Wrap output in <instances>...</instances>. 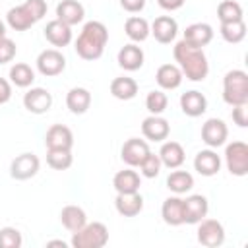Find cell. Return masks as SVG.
<instances>
[{
  "label": "cell",
  "instance_id": "obj_6",
  "mask_svg": "<svg viewBox=\"0 0 248 248\" xmlns=\"http://www.w3.org/2000/svg\"><path fill=\"white\" fill-rule=\"evenodd\" d=\"M198 242L205 248H217L225 242V229L217 219H202L198 223Z\"/></svg>",
  "mask_w": 248,
  "mask_h": 248
},
{
  "label": "cell",
  "instance_id": "obj_32",
  "mask_svg": "<svg viewBox=\"0 0 248 248\" xmlns=\"http://www.w3.org/2000/svg\"><path fill=\"white\" fill-rule=\"evenodd\" d=\"M194 186V176L188 170H172L167 176V188L174 194H186Z\"/></svg>",
  "mask_w": 248,
  "mask_h": 248
},
{
  "label": "cell",
  "instance_id": "obj_23",
  "mask_svg": "<svg viewBox=\"0 0 248 248\" xmlns=\"http://www.w3.org/2000/svg\"><path fill=\"white\" fill-rule=\"evenodd\" d=\"M182 72L176 64H163L157 68V74H155V79L159 83L161 89H167V91H172L176 87H180L182 83Z\"/></svg>",
  "mask_w": 248,
  "mask_h": 248
},
{
  "label": "cell",
  "instance_id": "obj_13",
  "mask_svg": "<svg viewBox=\"0 0 248 248\" xmlns=\"http://www.w3.org/2000/svg\"><path fill=\"white\" fill-rule=\"evenodd\" d=\"M151 29V35L155 37L157 43L161 45H169L176 39V33H178V23L174 17L170 16H159L155 17V21L149 25Z\"/></svg>",
  "mask_w": 248,
  "mask_h": 248
},
{
  "label": "cell",
  "instance_id": "obj_38",
  "mask_svg": "<svg viewBox=\"0 0 248 248\" xmlns=\"http://www.w3.org/2000/svg\"><path fill=\"white\" fill-rule=\"evenodd\" d=\"M21 244H23V238L16 227L0 229V248H19Z\"/></svg>",
  "mask_w": 248,
  "mask_h": 248
},
{
  "label": "cell",
  "instance_id": "obj_1",
  "mask_svg": "<svg viewBox=\"0 0 248 248\" xmlns=\"http://www.w3.org/2000/svg\"><path fill=\"white\" fill-rule=\"evenodd\" d=\"M174 60L178 62V68L182 72V76H186V79L190 81H203L209 74V62L207 56L203 52V48H194L190 45H186L184 41L174 45Z\"/></svg>",
  "mask_w": 248,
  "mask_h": 248
},
{
  "label": "cell",
  "instance_id": "obj_12",
  "mask_svg": "<svg viewBox=\"0 0 248 248\" xmlns=\"http://www.w3.org/2000/svg\"><path fill=\"white\" fill-rule=\"evenodd\" d=\"M149 155V145L145 140L140 138H130L124 141L122 149H120V157L128 167H140L141 161Z\"/></svg>",
  "mask_w": 248,
  "mask_h": 248
},
{
  "label": "cell",
  "instance_id": "obj_22",
  "mask_svg": "<svg viewBox=\"0 0 248 248\" xmlns=\"http://www.w3.org/2000/svg\"><path fill=\"white\" fill-rule=\"evenodd\" d=\"M194 169L202 176H215L221 169V157L213 149H203L194 159Z\"/></svg>",
  "mask_w": 248,
  "mask_h": 248
},
{
  "label": "cell",
  "instance_id": "obj_19",
  "mask_svg": "<svg viewBox=\"0 0 248 248\" xmlns=\"http://www.w3.org/2000/svg\"><path fill=\"white\" fill-rule=\"evenodd\" d=\"M45 39L52 46H68L72 43V27L60 19H52L45 27Z\"/></svg>",
  "mask_w": 248,
  "mask_h": 248
},
{
  "label": "cell",
  "instance_id": "obj_44",
  "mask_svg": "<svg viewBox=\"0 0 248 248\" xmlns=\"http://www.w3.org/2000/svg\"><path fill=\"white\" fill-rule=\"evenodd\" d=\"M10 97H12V85L8 79L0 78V105H6L10 101Z\"/></svg>",
  "mask_w": 248,
  "mask_h": 248
},
{
  "label": "cell",
  "instance_id": "obj_5",
  "mask_svg": "<svg viewBox=\"0 0 248 248\" xmlns=\"http://www.w3.org/2000/svg\"><path fill=\"white\" fill-rule=\"evenodd\" d=\"M225 163L231 174L246 176L248 174V145L244 141H232L225 147Z\"/></svg>",
  "mask_w": 248,
  "mask_h": 248
},
{
  "label": "cell",
  "instance_id": "obj_4",
  "mask_svg": "<svg viewBox=\"0 0 248 248\" xmlns=\"http://www.w3.org/2000/svg\"><path fill=\"white\" fill-rule=\"evenodd\" d=\"M107 242H108V229L99 221L85 223L79 231L72 234L70 240L74 248H103Z\"/></svg>",
  "mask_w": 248,
  "mask_h": 248
},
{
  "label": "cell",
  "instance_id": "obj_2",
  "mask_svg": "<svg viewBox=\"0 0 248 248\" xmlns=\"http://www.w3.org/2000/svg\"><path fill=\"white\" fill-rule=\"evenodd\" d=\"M108 41V31L105 27V23L101 21H87L81 29V33L78 35L76 41V52L79 58L83 60H97L103 56L105 46Z\"/></svg>",
  "mask_w": 248,
  "mask_h": 248
},
{
  "label": "cell",
  "instance_id": "obj_11",
  "mask_svg": "<svg viewBox=\"0 0 248 248\" xmlns=\"http://www.w3.org/2000/svg\"><path fill=\"white\" fill-rule=\"evenodd\" d=\"M23 107L33 114H45L52 107V95L45 87H31L23 95Z\"/></svg>",
  "mask_w": 248,
  "mask_h": 248
},
{
  "label": "cell",
  "instance_id": "obj_24",
  "mask_svg": "<svg viewBox=\"0 0 248 248\" xmlns=\"http://www.w3.org/2000/svg\"><path fill=\"white\" fill-rule=\"evenodd\" d=\"M114 207L122 217H136L143 209V198L140 192L134 194H118L114 200Z\"/></svg>",
  "mask_w": 248,
  "mask_h": 248
},
{
  "label": "cell",
  "instance_id": "obj_41",
  "mask_svg": "<svg viewBox=\"0 0 248 248\" xmlns=\"http://www.w3.org/2000/svg\"><path fill=\"white\" fill-rule=\"evenodd\" d=\"M23 4L31 12V16L35 17V21H39V19L45 17V14H46V2L45 0H25Z\"/></svg>",
  "mask_w": 248,
  "mask_h": 248
},
{
  "label": "cell",
  "instance_id": "obj_31",
  "mask_svg": "<svg viewBox=\"0 0 248 248\" xmlns=\"http://www.w3.org/2000/svg\"><path fill=\"white\" fill-rule=\"evenodd\" d=\"M124 31H126L128 39H132L134 43H141V41H145V39L151 35L149 23H147L143 17H138V16H132V17L126 19Z\"/></svg>",
  "mask_w": 248,
  "mask_h": 248
},
{
  "label": "cell",
  "instance_id": "obj_15",
  "mask_svg": "<svg viewBox=\"0 0 248 248\" xmlns=\"http://www.w3.org/2000/svg\"><path fill=\"white\" fill-rule=\"evenodd\" d=\"M186 45L194 46V48H203L213 41V27L209 23H192L186 27L184 31V39Z\"/></svg>",
  "mask_w": 248,
  "mask_h": 248
},
{
  "label": "cell",
  "instance_id": "obj_33",
  "mask_svg": "<svg viewBox=\"0 0 248 248\" xmlns=\"http://www.w3.org/2000/svg\"><path fill=\"white\" fill-rule=\"evenodd\" d=\"M10 81L16 87H29L35 81V72L31 70L29 64L25 62H17L10 68Z\"/></svg>",
  "mask_w": 248,
  "mask_h": 248
},
{
  "label": "cell",
  "instance_id": "obj_26",
  "mask_svg": "<svg viewBox=\"0 0 248 248\" xmlns=\"http://www.w3.org/2000/svg\"><path fill=\"white\" fill-rule=\"evenodd\" d=\"M159 159L167 169H178L186 159L184 147L178 141H165L159 149Z\"/></svg>",
  "mask_w": 248,
  "mask_h": 248
},
{
  "label": "cell",
  "instance_id": "obj_20",
  "mask_svg": "<svg viewBox=\"0 0 248 248\" xmlns=\"http://www.w3.org/2000/svg\"><path fill=\"white\" fill-rule=\"evenodd\" d=\"M116 60H118V66H120L122 70H126V72H136V70H140V68L143 66V50H141L138 45H134V43L124 45V46L118 50Z\"/></svg>",
  "mask_w": 248,
  "mask_h": 248
},
{
  "label": "cell",
  "instance_id": "obj_36",
  "mask_svg": "<svg viewBox=\"0 0 248 248\" xmlns=\"http://www.w3.org/2000/svg\"><path fill=\"white\" fill-rule=\"evenodd\" d=\"M217 17L221 23H231V21H240L242 19V6L234 0H223L217 6Z\"/></svg>",
  "mask_w": 248,
  "mask_h": 248
},
{
  "label": "cell",
  "instance_id": "obj_28",
  "mask_svg": "<svg viewBox=\"0 0 248 248\" xmlns=\"http://www.w3.org/2000/svg\"><path fill=\"white\" fill-rule=\"evenodd\" d=\"M66 107L74 114H83L91 107V93L85 87H72L66 95Z\"/></svg>",
  "mask_w": 248,
  "mask_h": 248
},
{
  "label": "cell",
  "instance_id": "obj_3",
  "mask_svg": "<svg viewBox=\"0 0 248 248\" xmlns=\"http://www.w3.org/2000/svg\"><path fill=\"white\" fill-rule=\"evenodd\" d=\"M223 101L231 107L248 105V74L244 70H231L225 74Z\"/></svg>",
  "mask_w": 248,
  "mask_h": 248
},
{
  "label": "cell",
  "instance_id": "obj_34",
  "mask_svg": "<svg viewBox=\"0 0 248 248\" xmlns=\"http://www.w3.org/2000/svg\"><path fill=\"white\" fill-rule=\"evenodd\" d=\"M219 33H221V37H223L227 43L236 45V43L244 41V37H246V23H244V19H240V21H231V23H221Z\"/></svg>",
  "mask_w": 248,
  "mask_h": 248
},
{
  "label": "cell",
  "instance_id": "obj_29",
  "mask_svg": "<svg viewBox=\"0 0 248 248\" xmlns=\"http://www.w3.org/2000/svg\"><path fill=\"white\" fill-rule=\"evenodd\" d=\"M60 223L70 232H76V231H79L87 223V215H85V211L79 205H66L60 211Z\"/></svg>",
  "mask_w": 248,
  "mask_h": 248
},
{
  "label": "cell",
  "instance_id": "obj_10",
  "mask_svg": "<svg viewBox=\"0 0 248 248\" xmlns=\"http://www.w3.org/2000/svg\"><path fill=\"white\" fill-rule=\"evenodd\" d=\"M184 205V223L186 225H198L202 219L207 217L209 211V203L207 198L202 194H192L186 200H182Z\"/></svg>",
  "mask_w": 248,
  "mask_h": 248
},
{
  "label": "cell",
  "instance_id": "obj_14",
  "mask_svg": "<svg viewBox=\"0 0 248 248\" xmlns=\"http://www.w3.org/2000/svg\"><path fill=\"white\" fill-rule=\"evenodd\" d=\"M45 145H46V149H72V145H74V134L64 124H52L46 130Z\"/></svg>",
  "mask_w": 248,
  "mask_h": 248
},
{
  "label": "cell",
  "instance_id": "obj_18",
  "mask_svg": "<svg viewBox=\"0 0 248 248\" xmlns=\"http://www.w3.org/2000/svg\"><path fill=\"white\" fill-rule=\"evenodd\" d=\"M180 108L186 116L190 118H196V116H202L205 110H207V99L203 97V93L192 89V91H186L180 95Z\"/></svg>",
  "mask_w": 248,
  "mask_h": 248
},
{
  "label": "cell",
  "instance_id": "obj_25",
  "mask_svg": "<svg viewBox=\"0 0 248 248\" xmlns=\"http://www.w3.org/2000/svg\"><path fill=\"white\" fill-rule=\"evenodd\" d=\"M112 186L118 194H134L140 190L141 186V178L136 170L132 169H124V170H118L112 178Z\"/></svg>",
  "mask_w": 248,
  "mask_h": 248
},
{
  "label": "cell",
  "instance_id": "obj_47",
  "mask_svg": "<svg viewBox=\"0 0 248 248\" xmlns=\"http://www.w3.org/2000/svg\"><path fill=\"white\" fill-rule=\"evenodd\" d=\"M2 37H6V23L0 19V39H2Z\"/></svg>",
  "mask_w": 248,
  "mask_h": 248
},
{
  "label": "cell",
  "instance_id": "obj_27",
  "mask_svg": "<svg viewBox=\"0 0 248 248\" xmlns=\"http://www.w3.org/2000/svg\"><path fill=\"white\" fill-rule=\"evenodd\" d=\"M6 21L14 31H27L31 25H35V17L31 16V12L25 8V4H19L16 8H10L6 14Z\"/></svg>",
  "mask_w": 248,
  "mask_h": 248
},
{
  "label": "cell",
  "instance_id": "obj_35",
  "mask_svg": "<svg viewBox=\"0 0 248 248\" xmlns=\"http://www.w3.org/2000/svg\"><path fill=\"white\" fill-rule=\"evenodd\" d=\"M72 149H46V163L54 170H66L72 167Z\"/></svg>",
  "mask_w": 248,
  "mask_h": 248
},
{
  "label": "cell",
  "instance_id": "obj_17",
  "mask_svg": "<svg viewBox=\"0 0 248 248\" xmlns=\"http://www.w3.org/2000/svg\"><path fill=\"white\" fill-rule=\"evenodd\" d=\"M85 17V8L78 0H62L56 6V19H60L66 25H78Z\"/></svg>",
  "mask_w": 248,
  "mask_h": 248
},
{
  "label": "cell",
  "instance_id": "obj_45",
  "mask_svg": "<svg viewBox=\"0 0 248 248\" xmlns=\"http://www.w3.org/2000/svg\"><path fill=\"white\" fill-rule=\"evenodd\" d=\"M184 2H186V0H157V4H159L163 10H167V12H174V10L182 8Z\"/></svg>",
  "mask_w": 248,
  "mask_h": 248
},
{
  "label": "cell",
  "instance_id": "obj_46",
  "mask_svg": "<svg viewBox=\"0 0 248 248\" xmlns=\"http://www.w3.org/2000/svg\"><path fill=\"white\" fill-rule=\"evenodd\" d=\"M46 246H62V248H66V242L64 240H48Z\"/></svg>",
  "mask_w": 248,
  "mask_h": 248
},
{
  "label": "cell",
  "instance_id": "obj_37",
  "mask_svg": "<svg viewBox=\"0 0 248 248\" xmlns=\"http://www.w3.org/2000/svg\"><path fill=\"white\" fill-rule=\"evenodd\" d=\"M167 105H169V99H167V95H165L163 91H159V89L149 91L147 97H145V108H147L151 114H161V112H165Z\"/></svg>",
  "mask_w": 248,
  "mask_h": 248
},
{
  "label": "cell",
  "instance_id": "obj_30",
  "mask_svg": "<svg viewBox=\"0 0 248 248\" xmlns=\"http://www.w3.org/2000/svg\"><path fill=\"white\" fill-rule=\"evenodd\" d=\"M110 95H112L114 99H120V101H130V99H134V97L138 95V83H136V79L126 78V76L114 78V79L110 81Z\"/></svg>",
  "mask_w": 248,
  "mask_h": 248
},
{
  "label": "cell",
  "instance_id": "obj_16",
  "mask_svg": "<svg viewBox=\"0 0 248 248\" xmlns=\"http://www.w3.org/2000/svg\"><path fill=\"white\" fill-rule=\"evenodd\" d=\"M141 134H143V138L149 140V141H163V140L169 138L170 126H169V122H167L163 116L151 114V116H147V118L141 122Z\"/></svg>",
  "mask_w": 248,
  "mask_h": 248
},
{
  "label": "cell",
  "instance_id": "obj_7",
  "mask_svg": "<svg viewBox=\"0 0 248 248\" xmlns=\"http://www.w3.org/2000/svg\"><path fill=\"white\" fill-rule=\"evenodd\" d=\"M41 161L35 153H21L10 165V176L16 180H29L39 172Z\"/></svg>",
  "mask_w": 248,
  "mask_h": 248
},
{
  "label": "cell",
  "instance_id": "obj_8",
  "mask_svg": "<svg viewBox=\"0 0 248 248\" xmlns=\"http://www.w3.org/2000/svg\"><path fill=\"white\" fill-rule=\"evenodd\" d=\"M64 68H66V58L56 48H46L37 56V70L46 78H54L62 74Z\"/></svg>",
  "mask_w": 248,
  "mask_h": 248
},
{
  "label": "cell",
  "instance_id": "obj_40",
  "mask_svg": "<svg viewBox=\"0 0 248 248\" xmlns=\"http://www.w3.org/2000/svg\"><path fill=\"white\" fill-rule=\"evenodd\" d=\"M16 52H17L16 43L12 39H8V37H2L0 39V64L12 62L16 58Z\"/></svg>",
  "mask_w": 248,
  "mask_h": 248
},
{
  "label": "cell",
  "instance_id": "obj_39",
  "mask_svg": "<svg viewBox=\"0 0 248 248\" xmlns=\"http://www.w3.org/2000/svg\"><path fill=\"white\" fill-rule=\"evenodd\" d=\"M161 167H163V163H161L159 155H155V153H151V151H149V155H147V157L141 161V165H140L141 174H143L145 178H155V176H159Z\"/></svg>",
  "mask_w": 248,
  "mask_h": 248
},
{
  "label": "cell",
  "instance_id": "obj_21",
  "mask_svg": "<svg viewBox=\"0 0 248 248\" xmlns=\"http://www.w3.org/2000/svg\"><path fill=\"white\" fill-rule=\"evenodd\" d=\"M161 217L167 225L170 227H178L184 225V205H182V198L178 196H170L163 202L161 205Z\"/></svg>",
  "mask_w": 248,
  "mask_h": 248
},
{
  "label": "cell",
  "instance_id": "obj_9",
  "mask_svg": "<svg viewBox=\"0 0 248 248\" xmlns=\"http://www.w3.org/2000/svg\"><path fill=\"white\" fill-rule=\"evenodd\" d=\"M229 138V128L221 118H209L202 126V140L207 147H221Z\"/></svg>",
  "mask_w": 248,
  "mask_h": 248
},
{
  "label": "cell",
  "instance_id": "obj_42",
  "mask_svg": "<svg viewBox=\"0 0 248 248\" xmlns=\"http://www.w3.org/2000/svg\"><path fill=\"white\" fill-rule=\"evenodd\" d=\"M232 122H234L238 128H246V126H248L246 105H236V107H232Z\"/></svg>",
  "mask_w": 248,
  "mask_h": 248
},
{
  "label": "cell",
  "instance_id": "obj_43",
  "mask_svg": "<svg viewBox=\"0 0 248 248\" xmlns=\"http://www.w3.org/2000/svg\"><path fill=\"white\" fill-rule=\"evenodd\" d=\"M120 6L130 12V14H136V12H141L145 8V0H120Z\"/></svg>",
  "mask_w": 248,
  "mask_h": 248
}]
</instances>
